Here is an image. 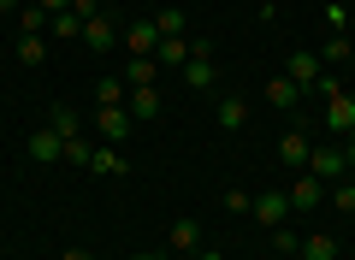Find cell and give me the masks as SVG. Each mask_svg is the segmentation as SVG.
I'll use <instances>...</instances> for the list:
<instances>
[{
	"label": "cell",
	"mask_w": 355,
	"mask_h": 260,
	"mask_svg": "<svg viewBox=\"0 0 355 260\" xmlns=\"http://www.w3.org/2000/svg\"><path fill=\"white\" fill-rule=\"evenodd\" d=\"M219 77H214V42H190V60H184V89L207 95Z\"/></svg>",
	"instance_id": "1"
},
{
	"label": "cell",
	"mask_w": 355,
	"mask_h": 260,
	"mask_svg": "<svg viewBox=\"0 0 355 260\" xmlns=\"http://www.w3.org/2000/svg\"><path fill=\"white\" fill-rule=\"evenodd\" d=\"M284 77H291L302 95H308V89L320 95V77H326V65H320V53H314V48H296V53H291V65H284Z\"/></svg>",
	"instance_id": "2"
},
{
	"label": "cell",
	"mask_w": 355,
	"mask_h": 260,
	"mask_svg": "<svg viewBox=\"0 0 355 260\" xmlns=\"http://www.w3.org/2000/svg\"><path fill=\"white\" fill-rule=\"evenodd\" d=\"M308 177H320V184H338V177H349V160H343V148H331V142H314V154H308Z\"/></svg>",
	"instance_id": "3"
},
{
	"label": "cell",
	"mask_w": 355,
	"mask_h": 260,
	"mask_svg": "<svg viewBox=\"0 0 355 260\" xmlns=\"http://www.w3.org/2000/svg\"><path fill=\"white\" fill-rule=\"evenodd\" d=\"M308 154H314V142H308V124H296V130H284V137H279V166L308 172Z\"/></svg>",
	"instance_id": "4"
},
{
	"label": "cell",
	"mask_w": 355,
	"mask_h": 260,
	"mask_svg": "<svg viewBox=\"0 0 355 260\" xmlns=\"http://www.w3.org/2000/svg\"><path fill=\"white\" fill-rule=\"evenodd\" d=\"M130 124H137V119H130V107H95V130H101L113 148L130 137Z\"/></svg>",
	"instance_id": "5"
},
{
	"label": "cell",
	"mask_w": 355,
	"mask_h": 260,
	"mask_svg": "<svg viewBox=\"0 0 355 260\" xmlns=\"http://www.w3.org/2000/svg\"><path fill=\"white\" fill-rule=\"evenodd\" d=\"M326 130H338V137L355 130V89H338V95L326 101Z\"/></svg>",
	"instance_id": "6"
},
{
	"label": "cell",
	"mask_w": 355,
	"mask_h": 260,
	"mask_svg": "<svg viewBox=\"0 0 355 260\" xmlns=\"http://www.w3.org/2000/svg\"><path fill=\"white\" fill-rule=\"evenodd\" d=\"M249 213L266 225V231H272V225L291 219V196H284V189H266V196H254V207H249Z\"/></svg>",
	"instance_id": "7"
},
{
	"label": "cell",
	"mask_w": 355,
	"mask_h": 260,
	"mask_svg": "<svg viewBox=\"0 0 355 260\" xmlns=\"http://www.w3.org/2000/svg\"><path fill=\"white\" fill-rule=\"evenodd\" d=\"M125 107H130V119H137V124H148V119H160V89H154V83H142V89H130V95H125Z\"/></svg>",
	"instance_id": "8"
},
{
	"label": "cell",
	"mask_w": 355,
	"mask_h": 260,
	"mask_svg": "<svg viewBox=\"0 0 355 260\" xmlns=\"http://www.w3.org/2000/svg\"><path fill=\"white\" fill-rule=\"evenodd\" d=\"M83 48H95V53H107V48H119V24H113V18H89V24H83Z\"/></svg>",
	"instance_id": "9"
},
{
	"label": "cell",
	"mask_w": 355,
	"mask_h": 260,
	"mask_svg": "<svg viewBox=\"0 0 355 260\" xmlns=\"http://www.w3.org/2000/svg\"><path fill=\"white\" fill-rule=\"evenodd\" d=\"M60 148H65V142H60L53 124H48V130H30V160H36V166H53V160H60Z\"/></svg>",
	"instance_id": "10"
},
{
	"label": "cell",
	"mask_w": 355,
	"mask_h": 260,
	"mask_svg": "<svg viewBox=\"0 0 355 260\" xmlns=\"http://www.w3.org/2000/svg\"><path fill=\"white\" fill-rule=\"evenodd\" d=\"M261 95H266V107H279V112H291V107H296V101H302V89H296V83H291V77H272V83H266V89H261Z\"/></svg>",
	"instance_id": "11"
},
{
	"label": "cell",
	"mask_w": 355,
	"mask_h": 260,
	"mask_svg": "<svg viewBox=\"0 0 355 260\" xmlns=\"http://www.w3.org/2000/svg\"><path fill=\"white\" fill-rule=\"evenodd\" d=\"M184 60H190V36H160V48H154V65L166 71V65H184Z\"/></svg>",
	"instance_id": "12"
},
{
	"label": "cell",
	"mask_w": 355,
	"mask_h": 260,
	"mask_svg": "<svg viewBox=\"0 0 355 260\" xmlns=\"http://www.w3.org/2000/svg\"><path fill=\"white\" fill-rule=\"evenodd\" d=\"M125 48H130V53H154V48H160V30H154V18H142V24L125 30Z\"/></svg>",
	"instance_id": "13"
},
{
	"label": "cell",
	"mask_w": 355,
	"mask_h": 260,
	"mask_svg": "<svg viewBox=\"0 0 355 260\" xmlns=\"http://www.w3.org/2000/svg\"><path fill=\"white\" fill-rule=\"evenodd\" d=\"M284 196H291V213H308V207H320V177H296V184L284 189Z\"/></svg>",
	"instance_id": "14"
},
{
	"label": "cell",
	"mask_w": 355,
	"mask_h": 260,
	"mask_svg": "<svg viewBox=\"0 0 355 260\" xmlns=\"http://www.w3.org/2000/svg\"><path fill=\"white\" fill-rule=\"evenodd\" d=\"M166 243H172L178 254H196V248H202V225H196V219H178V225H172V236H166Z\"/></svg>",
	"instance_id": "15"
},
{
	"label": "cell",
	"mask_w": 355,
	"mask_h": 260,
	"mask_svg": "<svg viewBox=\"0 0 355 260\" xmlns=\"http://www.w3.org/2000/svg\"><path fill=\"white\" fill-rule=\"evenodd\" d=\"M243 124H249V101L225 95V101H219V130H243Z\"/></svg>",
	"instance_id": "16"
},
{
	"label": "cell",
	"mask_w": 355,
	"mask_h": 260,
	"mask_svg": "<svg viewBox=\"0 0 355 260\" xmlns=\"http://www.w3.org/2000/svg\"><path fill=\"white\" fill-rule=\"evenodd\" d=\"M349 48H355V36H349V30H331V36H326V48H320V65H343V60H349Z\"/></svg>",
	"instance_id": "17"
},
{
	"label": "cell",
	"mask_w": 355,
	"mask_h": 260,
	"mask_svg": "<svg viewBox=\"0 0 355 260\" xmlns=\"http://www.w3.org/2000/svg\"><path fill=\"white\" fill-rule=\"evenodd\" d=\"M302 260H338V236H326V231H314V236H302V248H296Z\"/></svg>",
	"instance_id": "18"
},
{
	"label": "cell",
	"mask_w": 355,
	"mask_h": 260,
	"mask_svg": "<svg viewBox=\"0 0 355 260\" xmlns=\"http://www.w3.org/2000/svg\"><path fill=\"white\" fill-rule=\"evenodd\" d=\"M89 172H101V177H119V172H125V154H119L113 142H107V148H95V154H89Z\"/></svg>",
	"instance_id": "19"
},
{
	"label": "cell",
	"mask_w": 355,
	"mask_h": 260,
	"mask_svg": "<svg viewBox=\"0 0 355 260\" xmlns=\"http://www.w3.org/2000/svg\"><path fill=\"white\" fill-rule=\"evenodd\" d=\"M125 95H130L125 77H101V83H95V107H125Z\"/></svg>",
	"instance_id": "20"
},
{
	"label": "cell",
	"mask_w": 355,
	"mask_h": 260,
	"mask_svg": "<svg viewBox=\"0 0 355 260\" xmlns=\"http://www.w3.org/2000/svg\"><path fill=\"white\" fill-rule=\"evenodd\" d=\"M154 77H160L154 53H130V71H125V83H130V89H142V83H154Z\"/></svg>",
	"instance_id": "21"
},
{
	"label": "cell",
	"mask_w": 355,
	"mask_h": 260,
	"mask_svg": "<svg viewBox=\"0 0 355 260\" xmlns=\"http://www.w3.org/2000/svg\"><path fill=\"white\" fill-rule=\"evenodd\" d=\"M48 124H53V130H60V142L83 137V119H77V107H53V112H48Z\"/></svg>",
	"instance_id": "22"
},
{
	"label": "cell",
	"mask_w": 355,
	"mask_h": 260,
	"mask_svg": "<svg viewBox=\"0 0 355 260\" xmlns=\"http://www.w3.org/2000/svg\"><path fill=\"white\" fill-rule=\"evenodd\" d=\"M154 30H160V36H184V12H178V6H160V12H154Z\"/></svg>",
	"instance_id": "23"
},
{
	"label": "cell",
	"mask_w": 355,
	"mask_h": 260,
	"mask_svg": "<svg viewBox=\"0 0 355 260\" xmlns=\"http://www.w3.org/2000/svg\"><path fill=\"white\" fill-rule=\"evenodd\" d=\"M48 30H53V36H77V42H83V18H77V12H53Z\"/></svg>",
	"instance_id": "24"
},
{
	"label": "cell",
	"mask_w": 355,
	"mask_h": 260,
	"mask_svg": "<svg viewBox=\"0 0 355 260\" xmlns=\"http://www.w3.org/2000/svg\"><path fill=\"white\" fill-rule=\"evenodd\" d=\"M331 207H338V213H355V177H338V184H331Z\"/></svg>",
	"instance_id": "25"
},
{
	"label": "cell",
	"mask_w": 355,
	"mask_h": 260,
	"mask_svg": "<svg viewBox=\"0 0 355 260\" xmlns=\"http://www.w3.org/2000/svg\"><path fill=\"white\" fill-rule=\"evenodd\" d=\"M24 36H48V12H42L36 0H24Z\"/></svg>",
	"instance_id": "26"
},
{
	"label": "cell",
	"mask_w": 355,
	"mask_h": 260,
	"mask_svg": "<svg viewBox=\"0 0 355 260\" xmlns=\"http://www.w3.org/2000/svg\"><path fill=\"white\" fill-rule=\"evenodd\" d=\"M18 60H24V65H42V60H48V42H42V36H24V42H18Z\"/></svg>",
	"instance_id": "27"
},
{
	"label": "cell",
	"mask_w": 355,
	"mask_h": 260,
	"mask_svg": "<svg viewBox=\"0 0 355 260\" xmlns=\"http://www.w3.org/2000/svg\"><path fill=\"white\" fill-rule=\"evenodd\" d=\"M89 154H95V148H89L83 137H71V142L60 148V160H71V166H83V172H89Z\"/></svg>",
	"instance_id": "28"
},
{
	"label": "cell",
	"mask_w": 355,
	"mask_h": 260,
	"mask_svg": "<svg viewBox=\"0 0 355 260\" xmlns=\"http://www.w3.org/2000/svg\"><path fill=\"white\" fill-rule=\"evenodd\" d=\"M272 248H279V254H296V248H302V236H296L291 225H272Z\"/></svg>",
	"instance_id": "29"
},
{
	"label": "cell",
	"mask_w": 355,
	"mask_h": 260,
	"mask_svg": "<svg viewBox=\"0 0 355 260\" xmlns=\"http://www.w3.org/2000/svg\"><path fill=\"white\" fill-rule=\"evenodd\" d=\"M225 207H231V213H249L254 196H249V189H225Z\"/></svg>",
	"instance_id": "30"
},
{
	"label": "cell",
	"mask_w": 355,
	"mask_h": 260,
	"mask_svg": "<svg viewBox=\"0 0 355 260\" xmlns=\"http://www.w3.org/2000/svg\"><path fill=\"white\" fill-rule=\"evenodd\" d=\"M71 12L89 24V18H101V0H71Z\"/></svg>",
	"instance_id": "31"
},
{
	"label": "cell",
	"mask_w": 355,
	"mask_h": 260,
	"mask_svg": "<svg viewBox=\"0 0 355 260\" xmlns=\"http://www.w3.org/2000/svg\"><path fill=\"white\" fill-rule=\"evenodd\" d=\"M36 6H42L48 18H53V12H71V0H36Z\"/></svg>",
	"instance_id": "32"
},
{
	"label": "cell",
	"mask_w": 355,
	"mask_h": 260,
	"mask_svg": "<svg viewBox=\"0 0 355 260\" xmlns=\"http://www.w3.org/2000/svg\"><path fill=\"white\" fill-rule=\"evenodd\" d=\"M343 160H349V172H355V130H349V142H343Z\"/></svg>",
	"instance_id": "33"
},
{
	"label": "cell",
	"mask_w": 355,
	"mask_h": 260,
	"mask_svg": "<svg viewBox=\"0 0 355 260\" xmlns=\"http://www.w3.org/2000/svg\"><path fill=\"white\" fill-rule=\"evenodd\" d=\"M190 260H225V254H219V248H196Z\"/></svg>",
	"instance_id": "34"
},
{
	"label": "cell",
	"mask_w": 355,
	"mask_h": 260,
	"mask_svg": "<svg viewBox=\"0 0 355 260\" xmlns=\"http://www.w3.org/2000/svg\"><path fill=\"white\" fill-rule=\"evenodd\" d=\"M18 6H24V0H0V12H18Z\"/></svg>",
	"instance_id": "35"
},
{
	"label": "cell",
	"mask_w": 355,
	"mask_h": 260,
	"mask_svg": "<svg viewBox=\"0 0 355 260\" xmlns=\"http://www.w3.org/2000/svg\"><path fill=\"white\" fill-rule=\"evenodd\" d=\"M137 260H160V254H137Z\"/></svg>",
	"instance_id": "36"
},
{
	"label": "cell",
	"mask_w": 355,
	"mask_h": 260,
	"mask_svg": "<svg viewBox=\"0 0 355 260\" xmlns=\"http://www.w3.org/2000/svg\"><path fill=\"white\" fill-rule=\"evenodd\" d=\"M349 36H355V12H349Z\"/></svg>",
	"instance_id": "37"
},
{
	"label": "cell",
	"mask_w": 355,
	"mask_h": 260,
	"mask_svg": "<svg viewBox=\"0 0 355 260\" xmlns=\"http://www.w3.org/2000/svg\"><path fill=\"white\" fill-rule=\"evenodd\" d=\"M349 65H355V48H349Z\"/></svg>",
	"instance_id": "38"
}]
</instances>
